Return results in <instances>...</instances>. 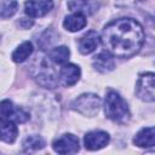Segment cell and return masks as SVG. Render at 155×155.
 <instances>
[{"label":"cell","instance_id":"4","mask_svg":"<svg viewBox=\"0 0 155 155\" xmlns=\"http://www.w3.org/2000/svg\"><path fill=\"white\" fill-rule=\"evenodd\" d=\"M155 84H154V73H145L139 76L136 86L137 96L145 102H154L155 99Z\"/></svg>","mask_w":155,"mask_h":155},{"label":"cell","instance_id":"3","mask_svg":"<svg viewBox=\"0 0 155 155\" xmlns=\"http://www.w3.org/2000/svg\"><path fill=\"white\" fill-rule=\"evenodd\" d=\"M101 98L94 93H84L79 96L71 104V108L86 116H93L98 113Z\"/></svg>","mask_w":155,"mask_h":155},{"label":"cell","instance_id":"6","mask_svg":"<svg viewBox=\"0 0 155 155\" xmlns=\"http://www.w3.org/2000/svg\"><path fill=\"white\" fill-rule=\"evenodd\" d=\"M53 7L52 0H29L24 4V11L29 17H42Z\"/></svg>","mask_w":155,"mask_h":155},{"label":"cell","instance_id":"12","mask_svg":"<svg viewBox=\"0 0 155 155\" xmlns=\"http://www.w3.org/2000/svg\"><path fill=\"white\" fill-rule=\"evenodd\" d=\"M93 67L101 73H108L115 68V61L109 52H102L94 57Z\"/></svg>","mask_w":155,"mask_h":155},{"label":"cell","instance_id":"9","mask_svg":"<svg viewBox=\"0 0 155 155\" xmlns=\"http://www.w3.org/2000/svg\"><path fill=\"white\" fill-rule=\"evenodd\" d=\"M80 68L75 64H64L59 70V79L64 86H73L80 79Z\"/></svg>","mask_w":155,"mask_h":155},{"label":"cell","instance_id":"14","mask_svg":"<svg viewBox=\"0 0 155 155\" xmlns=\"http://www.w3.org/2000/svg\"><path fill=\"white\" fill-rule=\"evenodd\" d=\"M31 53H33V44L29 42V41H25V42L21 44V45L15 50V52L12 53V59H13V62H16V63H22V62H24Z\"/></svg>","mask_w":155,"mask_h":155},{"label":"cell","instance_id":"8","mask_svg":"<svg viewBox=\"0 0 155 155\" xmlns=\"http://www.w3.org/2000/svg\"><path fill=\"white\" fill-rule=\"evenodd\" d=\"M101 44V38L97 31L90 30L85 35H82L79 40V51L82 54L92 53Z\"/></svg>","mask_w":155,"mask_h":155},{"label":"cell","instance_id":"2","mask_svg":"<svg viewBox=\"0 0 155 155\" xmlns=\"http://www.w3.org/2000/svg\"><path fill=\"white\" fill-rule=\"evenodd\" d=\"M105 115L117 124H126L131 117L126 101L115 91H108L107 93Z\"/></svg>","mask_w":155,"mask_h":155},{"label":"cell","instance_id":"7","mask_svg":"<svg viewBox=\"0 0 155 155\" xmlns=\"http://www.w3.org/2000/svg\"><path fill=\"white\" fill-rule=\"evenodd\" d=\"M109 143V134L104 131H91L84 137L85 148L88 150H98Z\"/></svg>","mask_w":155,"mask_h":155},{"label":"cell","instance_id":"18","mask_svg":"<svg viewBox=\"0 0 155 155\" xmlns=\"http://www.w3.org/2000/svg\"><path fill=\"white\" fill-rule=\"evenodd\" d=\"M15 108L11 101H2L0 103V121H12Z\"/></svg>","mask_w":155,"mask_h":155},{"label":"cell","instance_id":"5","mask_svg":"<svg viewBox=\"0 0 155 155\" xmlns=\"http://www.w3.org/2000/svg\"><path fill=\"white\" fill-rule=\"evenodd\" d=\"M52 147L58 154H74L79 151V139L71 133H65L56 139Z\"/></svg>","mask_w":155,"mask_h":155},{"label":"cell","instance_id":"15","mask_svg":"<svg viewBox=\"0 0 155 155\" xmlns=\"http://www.w3.org/2000/svg\"><path fill=\"white\" fill-rule=\"evenodd\" d=\"M45 147V140L42 137L33 134L24 139L23 142V149L24 151H36Z\"/></svg>","mask_w":155,"mask_h":155},{"label":"cell","instance_id":"17","mask_svg":"<svg viewBox=\"0 0 155 155\" xmlns=\"http://www.w3.org/2000/svg\"><path fill=\"white\" fill-rule=\"evenodd\" d=\"M18 4L16 0H0V17L8 18L16 13Z\"/></svg>","mask_w":155,"mask_h":155},{"label":"cell","instance_id":"16","mask_svg":"<svg viewBox=\"0 0 155 155\" xmlns=\"http://www.w3.org/2000/svg\"><path fill=\"white\" fill-rule=\"evenodd\" d=\"M70 56V51L67 46H58L54 47L53 50H51L50 52V59L53 63H58V64H63L68 61Z\"/></svg>","mask_w":155,"mask_h":155},{"label":"cell","instance_id":"13","mask_svg":"<svg viewBox=\"0 0 155 155\" xmlns=\"http://www.w3.org/2000/svg\"><path fill=\"white\" fill-rule=\"evenodd\" d=\"M18 130L13 121H0V140L13 143L17 138Z\"/></svg>","mask_w":155,"mask_h":155},{"label":"cell","instance_id":"11","mask_svg":"<svg viewBox=\"0 0 155 155\" xmlns=\"http://www.w3.org/2000/svg\"><path fill=\"white\" fill-rule=\"evenodd\" d=\"M87 24L86 17L82 12H75L65 17L63 22V27L69 31H79Z\"/></svg>","mask_w":155,"mask_h":155},{"label":"cell","instance_id":"1","mask_svg":"<svg viewBox=\"0 0 155 155\" xmlns=\"http://www.w3.org/2000/svg\"><path fill=\"white\" fill-rule=\"evenodd\" d=\"M144 38V29L138 21L117 18L104 27L101 41L111 56L128 58L140 50Z\"/></svg>","mask_w":155,"mask_h":155},{"label":"cell","instance_id":"10","mask_svg":"<svg viewBox=\"0 0 155 155\" xmlns=\"http://www.w3.org/2000/svg\"><path fill=\"white\" fill-rule=\"evenodd\" d=\"M133 143L140 148H151L155 145V130L154 127H147L140 130L133 138Z\"/></svg>","mask_w":155,"mask_h":155}]
</instances>
